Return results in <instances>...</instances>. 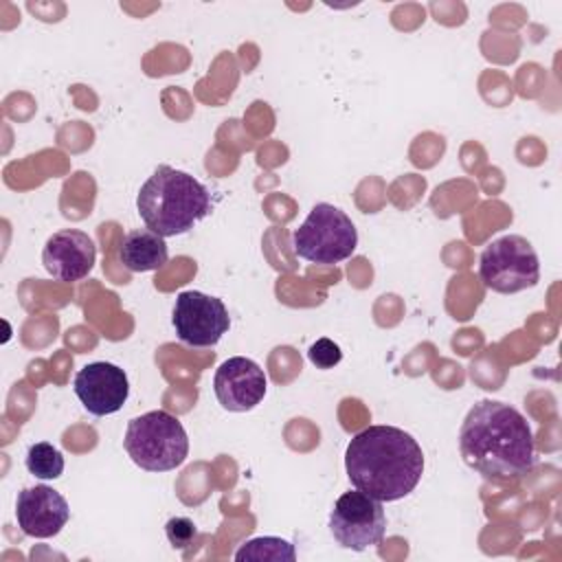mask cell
Here are the masks:
<instances>
[{
  "instance_id": "1",
  "label": "cell",
  "mask_w": 562,
  "mask_h": 562,
  "mask_svg": "<svg viewBox=\"0 0 562 562\" xmlns=\"http://www.w3.org/2000/svg\"><path fill=\"white\" fill-rule=\"evenodd\" d=\"M463 461L483 479L507 483L536 465V441L525 415L494 400L476 402L459 430Z\"/></svg>"
},
{
  "instance_id": "2",
  "label": "cell",
  "mask_w": 562,
  "mask_h": 562,
  "mask_svg": "<svg viewBox=\"0 0 562 562\" xmlns=\"http://www.w3.org/2000/svg\"><path fill=\"white\" fill-rule=\"evenodd\" d=\"M351 485L378 501L408 496L424 474V452L413 435L395 426H369L345 450Z\"/></svg>"
},
{
  "instance_id": "3",
  "label": "cell",
  "mask_w": 562,
  "mask_h": 562,
  "mask_svg": "<svg viewBox=\"0 0 562 562\" xmlns=\"http://www.w3.org/2000/svg\"><path fill=\"white\" fill-rule=\"evenodd\" d=\"M136 209L149 231L176 237L211 213V195L191 173L160 165L140 187Z\"/></svg>"
},
{
  "instance_id": "4",
  "label": "cell",
  "mask_w": 562,
  "mask_h": 562,
  "mask_svg": "<svg viewBox=\"0 0 562 562\" xmlns=\"http://www.w3.org/2000/svg\"><path fill=\"white\" fill-rule=\"evenodd\" d=\"M123 446L130 459L147 472L176 470L189 454L187 430L167 411H149L130 419Z\"/></svg>"
},
{
  "instance_id": "5",
  "label": "cell",
  "mask_w": 562,
  "mask_h": 562,
  "mask_svg": "<svg viewBox=\"0 0 562 562\" xmlns=\"http://www.w3.org/2000/svg\"><path fill=\"white\" fill-rule=\"evenodd\" d=\"M292 246L301 259L331 266L353 255L358 246V231L345 211L334 204L318 202L294 231Z\"/></svg>"
},
{
  "instance_id": "6",
  "label": "cell",
  "mask_w": 562,
  "mask_h": 562,
  "mask_svg": "<svg viewBox=\"0 0 562 562\" xmlns=\"http://www.w3.org/2000/svg\"><path fill=\"white\" fill-rule=\"evenodd\" d=\"M483 285L498 294H514L540 281V261L533 246L520 235H503L487 244L479 257Z\"/></svg>"
},
{
  "instance_id": "7",
  "label": "cell",
  "mask_w": 562,
  "mask_h": 562,
  "mask_svg": "<svg viewBox=\"0 0 562 562\" xmlns=\"http://www.w3.org/2000/svg\"><path fill=\"white\" fill-rule=\"evenodd\" d=\"M329 531L340 547L351 551L380 544L386 531L382 501L360 490L345 492L329 512Z\"/></svg>"
},
{
  "instance_id": "8",
  "label": "cell",
  "mask_w": 562,
  "mask_h": 562,
  "mask_svg": "<svg viewBox=\"0 0 562 562\" xmlns=\"http://www.w3.org/2000/svg\"><path fill=\"white\" fill-rule=\"evenodd\" d=\"M176 336L189 347H213L228 331V310L217 296L184 290L176 296L171 316Z\"/></svg>"
},
{
  "instance_id": "9",
  "label": "cell",
  "mask_w": 562,
  "mask_h": 562,
  "mask_svg": "<svg viewBox=\"0 0 562 562\" xmlns=\"http://www.w3.org/2000/svg\"><path fill=\"white\" fill-rule=\"evenodd\" d=\"M266 373L263 369L244 356H233L224 360L213 378V391L222 408L233 413H244L255 408L266 395Z\"/></svg>"
},
{
  "instance_id": "10",
  "label": "cell",
  "mask_w": 562,
  "mask_h": 562,
  "mask_svg": "<svg viewBox=\"0 0 562 562\" xmlns=\"http://www.w3.org/2000/svg\"><path fill=\"white\" fill-rule=\"evenodd\" d=\"M75 395L83 408L97 417L116 413L130 395V382L121 367L112 362H90L75 375Z\"/></svg>"
},
{
  "instance_id": "11",
  "label": "cell",
  "mask_w": 562,
  "mask_h": 562,
  "mask_svg": "<svg viewBox=\"0 0 562 562\" xmlns=\"http://www.w3.org/2000/svg\"><path fill=\"white\" fill-rule=\"evenodd\" d=\"M18 527L31 538H53L57 536L68 518L70 507L68 501L48 485L24 487L18 494L15 503Z\"/></svg>"
},
{
  "instance_id": "12",
  "label": "cell",
  "mask_w": 562,
  "mask_h": 562,
  "mask_svg": "<svg viewBox=\"0 0 562 562\" xmlns=\"http://www.w3.org/2000/svg\"><path fill=\"white\" fill-rule=\"evenodd\" d=\"M97 259L94 241L88 233L77 228H64L53 233L42 250V263L46 272L57 281H79L90 274Z\"/></svg>"
},
{
  "instance_id": "13",
  "label": "cell",
  "mask_w": 562,
  "mask_h": 562,
  "mask_svg": "<svg viewBox=\"0 0 562 562\" xmlns=\"http://www.w3.org/2000/svg\"><path fill=\"white\" fill-rule=\"evenodd\" d=\"M169 250L165 237L149 228L130 231L119 244V261L130 272H149L167 263Z\"/></svg>"
},
{
  "instance_id": "14",
  "label": "cell",
  "mask_w": 562,
  "mask_h": 562,
  "mask_svg": "<svg viewBox=\"0 0 562 562\" xmlns=\"http://www.w3.org/2000/svg\"><path fill=\"white\" fill-rule=\"evenodd\" d=\"M237 562H246V560H270V562H294L296 560V549L290 540L285 538H277V536H259L252 540H246L237 553H235Z\"/></svg>"
},
{
  "instance_id": "15",
  "label": "cell",
  "mask_w": 562,
  "mask_h": 562,
  "mask_svg": "<svg viewBox=\"0 0 562 562\" xmlns=\"http://www.w3.org/2000/svg\"><path fill=\"white\" fill-rule=\"evenodd\" d=\"M26 470L42 481L59 479L64 472V454L46 441L33 443L26 450Z\"/></svg>"
},
{
  "instance_id": "16",
  "label": "cell",
  "mask_w": 562,
  "mask_h": 562,
  "mask_svg": "<svg viewBox=\"0 0 562 562\" xmlns=\"http://www.w3.org/2000/svg\"><path fill=\"white\" fill-rule=\"evenodd\" d=\"M307 358L318 369H331V367H336L342 360V351H340V347L334 340L318 338L316 342L310 345Z\"/></svg>"
},
{
  "instance_id": "17",
  "label": "cell",
  "mask_w": 562,
  "mask_h": 562,
  "mask_svg": "<svg viewBox=\"0 0 562 562\" xmlns=\"http://www.w3.org/2000/svg\"><path fill=\"white\" fill-rule=\"evenodd\" d=\"M165 533H167L173 549H187L193 542V538L198 536V529H195V522L191 518L173 516V518L167 520Z\"/></svg>"
}]
</instances>
